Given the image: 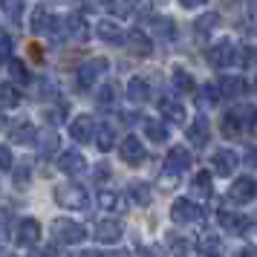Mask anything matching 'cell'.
<instances>
[{"label":"cell","mask_w":257,"mask_h":257,"mask_svg":"<svg viewBox=\"0 0 257 257\" xmlns=\"http://www.w3.org/2000/svg\"><path fill=\"white\" fill-rule=\"evenodd\" d=\"M145 133H148V139L156 142V145L168 142V127H165L162 121H156V118H145Z\"/></svg>","instance_id":"83f0119b"},{"label":"cell","mask_w":257,"mask_h":257,"mask_svg":"<svg viewBox=\"0 0 257 257\" xmlns=\"http://www.w3.org/2000/svg\"><path fill=\"white\" fill-rule=\"evenodd\" d=\"M9 257H12V254H9Z\"/></svg>","instance_id":"f5cc1de1"},{"label":"cell","mask_w":257,"mask_h":257,"mask_svg":"<svg viewBox=\"0 0 257 257\" xmlns=\"http://www.w3.org/2000/svg\"><path fill=\"white\" fill-rule=\"evenodd\" d=\"M208 257H217V254H214V251H211V254H208Z\"/></svg>","instance_id":"816d5d0a"},{"label":"cell","mask_w":257,"mask_h":257,"mask_svg":"<svg viewBox=\"0 0 257 257\" xmlns=\"http://www.w3.org/2000/svg\"><path fill=\"white\" fill-rule=\"evenodd\" d=\"M52 237H55L61 245H78L84 237H87V231H84V225L72 222L70 217H61V220L52 222Z\"/></svg>","instance_id":"7a4b0ae2"},{"label":"cell","mask_w":257,"mask_h":257,"mask_svg":"<svg viewBox=\"0 0 257 257\" xmlns=\"http://www.w3.org/2000/svg\"><path fill=\"white\" fill-rule=\"evenodd\" d=\"M191 191H194V194H199V197H211V176H208V171H199V174L194 176Z\"/></svg>","instance_id":"1f68e13d"},{"label":"cell","mask_w":257,"mask_h":257,"mask_svg":"<svg viewBox=\"0 0 257 257\" xmlns=\"http://www.w3.org/2000/svg\"><path fill=\"white\" fill-rule=\"evenodd\" d=\"M0 162H3V171H6V174L12 171V151H9V148H0Z\"/></svg>","instance_id":"60d3db41"},{"label":"cell","mask_w":257,"mask_h":257,"mask_svg":"<svg viewBox=\"0 0 257 257\" xmlns=\"http://www.w3.org/2000/svg\"><path fill=\"white\" fill-rule=\"evenodd\" d=\"M41 240V222L35 217H24L18 225V243L21 245H35Z\"/></svg>","instance_id":"5bb4252c"},{"label":"cell","mask_w":257,"mask_h":257,"mask_svg":"<svg viewBox=\"0 0 257 257\" xmlns=\"http://www.w3.org/2000/svg\"><path fill=\"white\" fill-rule=\"evenodd\" d=\"M118 156L127 165H142L145 162V148H142L139 136H124L121 145H118Z\"/></svg>","instance_id":"8992f818"},{"label":"cell","mask_w":257,"mask_h":257,"mask_svg":"<svg viewBox=\"0 0 257 257\" xmlns=\"http://www.w3.org/2000/svg\"><path fill=\"white\" fill-rule=\"evenodd\" d=\"M185 136H188V142H191L194 148H205V145H208V139H211V127H208V121H205L202 116L194 118V121L188 124Z\"/></svg>","instance_id":"7c38bea8"},{"label":"cell","mask_w":257,"mask_h":257,"mask_svg":"<svg viewBox=\"0 0 257 257\" xmlns=\"http://www.w3.org/2000/svg\"><path fill=\"white\" fill-rule=\"evenodd\" d=\"M245 165L257 171V148H248V151H245Z\"/></svg>","instance_id":"b9f144b4"},{"label":"cell","mask_w":257,"mask_h":257,"mask_svg":"<svg viewBox=\"0 0 257 257\" xmlns=\"http://www.w3.org/2000/svg\"><path fill=\"white\" fill-rule=\"evenodd\" d=\"M55 202H58L61 208L81 211V208L90 205V194H87L78 182H64V185L55 188Z\"/></svg>","instance_id":"6da1fadb"},{"label":"cell","mask_w":257,"mask_h":257,"mask_svg":"<svg viewBox=\"0 0 257 257\" xmlns=\"http://www.w3.org/2000/svg\"><path fill=\"white\" fill-rule=\"evenodd\" d=\"M251 12H257V0H251Z\"/></svg>","instance_id":"f907efd6"},{"label":"cell","mask_w":257,"mask_h":257,"mask_svg":"<svg viewBox=\"0 0 257 257\" xmlns=\"http://www.w3.org/2000/svg\"><path fill=\"white\" fill-rule=\"evenodd\" d=\"M70 136L75 142H90L95 136V121L90 116H84V113L81 116H75L70 121Z\"/></svg>","instance_id":"4fadbf2b"},{"label":"cell","mask_w":257,"mask_h":257,"mask_svg":"<svg viewBox=\"0 0 257 257\" xmlns=\"http://www.w3.org/2000/svg\"><path fill=\"white\" fill-rule=\"evenodd\" d=\"M95 179H98V182H104V179H110V168H107V165H98V168H95Z\"/></svg>","instance_id":"7bdbcfd3"},{"label":"cell","mask_w":257,"mask_h":257,"mask_svg":"<svg viewBox=\"0 0 257 257\" xmlns=\"http://www.w3.org/2000/svg\"><path fill=\"white\" fill-rule=\"evenodd\" d=\"M234 257H257V248H243V251H237Z\"/></svg>","instance_id":"bcb514c9"},{"label":"cell","mask_w":257,"mask_h":257,"mask_svg":"<svg viewBox=\"0 0 257 257\" xmlns=\"http://www.w3.org/2000/svg\"><path fill=\"white\" fill-rule=\"evenodd\" d=\"M95 35L101 38L104 44H127V35L121 32V26L113 21H98L95 24Z\"/></svg>","instance_id":"9a60e30c"},{"label":"cell","mask_w":257,"mask_h":257,"mask_svg":"<svg viewBox=\"0 0 257 257\" xmlns=\"http://www.w3.org/2000/svg\"><path fill=\"white\" fill-rule=\"evenodd\" d=\"M217 220H220V225L222 228H228V231H240V228H245L243 214H234V211H228V208H220Z\"/></svg>","instance_id":"484cf974"},{"label":"cell","mask_w":257,"mask_h":257,"mask_svg":"<svg viewBox=\"0 0 257 257\" xmlns=\"http://www.w3.org/2000/svg\"><path fill=\"white\" fill-rule=\"evenodd\" d=\"M110 257H127V251H116V254H110Z\"/></svg>","instance_id":"681fc988"},{"label":"cell","mask_w":257,"mask_h":257,"mask_svg":"<svg viewBox=\"0 0 257 257\" xmlns=\"http://www.w3.org/2000/svg\"><path fill=\"white\" fill-rule=\"evenodd\" d=\"M254 191H257L254 179L240 176V179H234L231 188H228V199H231V202H248V199H254Z\"/></svg>","instance_id":"30bf717a"},{"label":"cell","mask_w":257,"mask_h":257,"mask_svg":"<svg viewBox=\"0 0 257 257\" xmlns=\"http://www.w3.org/2000/svg\"><path fill=\"white\" fill-rule=\"evenodd\" d=\"M220 93L225 95V98H240V95L245 93V81H243V78L228 75V78H222V81H220Z\"/></svg>","instance_id":"cb8c5ba5"},{"label":"cell","mask_w":257,"mask_h":257,"mask_svg":"<svg viewBox=\"0 0 257 257\" xmlns=\"http://www.w3.org/2000/svg\"><path fill=\"white\" fill-rule=\"evenodd\" d=\"M21 9H24V0H6V18L18 24L21 21Z\"/></svg>","instance_id":"8d00e7d4"},{"label":"cell","mask_w":257,"mask_h":257,"mask_svg":"<svg viewBox=\"0 0 257 257\" xmlns=\"http://www.w3.org/2000/svg\"><path fill=\"white\" fill-rule=\"evenodd\" d=\"M118 98V84L116 81H110L101 87V93H98V104L101 107H113V101Z\"/></svg>","instance_id":"836d02e7"},{"label":"cell","mask_w":257,"mask_h":257,"mask_svg":"<svg viewBox=\"0 0 257 257\" xmlns=\"http://www.w3.org/2000/svg\"><path fill=\"white\" fill-rule=\"evenodd\" d=\"M127 49L133 52V55H139V58H148V55H153V44L151 38H148V32H127Z\"/></svg>","instance_id":"e0dca14e"},{"label":"cell","mask_w":257,"mask_h":257,"mask_svg":"<svg viewBox=\"0 0 257 257\" xmlns=\"http://www.w3.org/2000/svg\"><path fill=\"white\" fill-rule=\"evenodd\" d=\"M121 234H124V225L118 220H101L95 225V240H101V243H116V240H121Z\"/></svg>","instance_id":"2e32d148"},{"label":"cell","mask_w":257,"mask_h":257,"mask_svg":"<svg viewBox=\"0 0 257 257\" xmlns=\"http://www.w3.org/2000/svg\"><path fill=\"white\" fill-rule=\"evenodd\" d=\"M38 257H58V251H55V248L49 245V248H44V251H41V254H38Z\"/></svg>","instance_id":"7dc6e473"},{"label":"cell","mask_w":257,"mask_h":257,"mask_svg":"<svg viewBox=\"0 0 257 257\" xmlns=\"http://www.w3.org/2000/svg\"><path fill=\"white\" fill-rule=\"evenodd\" d=\"M107 58H95V61H87V64H81V70H78V78H81V87H87V84L93 81V78H98L101 72H107Z\"/></svg>","instance_id":"ac0fdd59"},{"label":"cell","mask_w":257,"mask_h":257,"mask_svg":"<svg viewBox=\"0 0 257 257\" xmlns=\"http://www.w3.org/2000/svg\"><path fill=\"white\" fill-rule=\"evenodd\" d=\"M179 3H182L185 9H197V6H202V3H205V0H179Z\"/></svg>","instance_id":"f6af8a7d"},{"label":"cell","mask_w":257,"mask_h":257,"mask_svg":"<svg viewBox=\"0 0 257 257\" xmlns=\"http://www.w3.org/2000/svg\"><path fill=\"white\" fill-rule=\"evenodd\" d=\"M9 139L18 142V145H29V142L38 139V130H35V124H29V121H18L15 127H9Z\"/></svg>","instance_id":"44dd1931"},{"label":"cell","mask_w":257,"mask_h":257,"mask_svg":"<svg viewBox=\"0 0 257 257\" xmlns=\"http://www.w3.org/2000/svg\"><path fill=\"white\" fill-rule=\"evenodd\" d=\"M0 98H3V107H6V110H12V107L21 104V93H18L15 84H3V87H0Z\"/></svg>","instance_id":"d6a6232c"},{"label":"cell","mask_w":257,"mask_h":257,"mask_svg":"<svg viewBox=\"0 0 257 257\" xmlns=\"http://www.w3.org/2000/svg\"><path fill=\"white\" fill-rule=\"evenodd\" d=\"M38 151H41V156H52L55 153V148H58V133L55 130H44V133H38Z\"/></svg>","instance_id":"d4e9b609"},{"label":"cell","mask_w":257,"mask_h":257,"mask_svg":"<svg viewBox=\"0 0 257 257\" xmlns=\"http://www.w3.org/2000/svg\"><path fill=\"white\" fill-rule=\"evenodd\" d=\"M93 142H95V148H98L101 153L113 151V148H116V130L110 127V124H95Z\"/></svg>","instance_id":"ffe728a7"},{"label":"cell","mask_w":257,"mask_h":257,"mask_svg":"<svg viewBox=\"0 0 257 257\" xmlns=\"http://www.w3.org/2000/svg\"><path fill=\"white\" fill-rule=\"evenodd\" d=\"M237 52L240 49L234 47L231 41H217L214 47L208 49V64L211 67H217V70H225V67H231V64H237Z\"/></svg>","instance_id":"3957f363"},{"label":"cell","mask_w":257,"mask_h":257,"mask_svg":"<svg viewBox=\"0 0 257 257\" xmlns=\"http://www.w3.org/2000/svg\"><path fill=\"white\" fill-rule=\"evenodd\" d=\"M127 98L133 101V104L151 101V84L145 81V78H130L127 81Z\"/></svg>","instance_id":"d6986e66"},{"label":"cell","mask_w":257,"mask_h":257,"mask_svg":"<svg viewBox=\"0 0 257 257\" xmlns=\"http://www.w3.org/2000/svg\"><path fill=\"white\" fill-rule=\"evenodd\" d=\"M217 24H220V15H217V12H208V15H202V18H197L194 29H197L199 35H205V32H211Z\"/></svg>","instance_id":"e575fe53"},{"label":"cell","mask_w":257,"mask_h":257,"mask_svg":"<svg viewBox=\"0 0 257 257\" xmlns=\"http://www.w3.org/2000/svg\"><path fill=\"white\" fill-rule=\"evenodd\" d=\"M6 72H9V78H15L18 84L29 81V72H26L24 61H18V58H6Z\"/></svg>","instance_id":"f546056e"},{"label":"cell","mask_w":257,"mask_h":257,"mask_svg":"<svg viewBox=\"0 0 257 257\" xmlns=\"http://www.w3.org/2000/svg\"><path fill=\"white\" fill-rule=\"evenodd\" d=\"M240 64L243 67H251V64H257V49H251V47H245V49H240Z\"/></svg>","instance_id":"f35d334b"},{"label":"cell","mask_w":257,"mask_h":257,"mask_svg":"<svg viewBox=\"0 0 257 257\" xmlns=\"http://www.w3.org/2000/svg\"><path fill=\"white\" fill-rule=\"evenodd\" d=\"M159 113H162V118H168L171 124H185V104L182 101H176V98H168V95H162L159 101Z\"/></svg>","instance_id":"9c48e42d"},{"label":"cell","mask_w":257,"mask_h":257,"mask_svg":"<svg viewBox=\"0 0 257 257\" xmlns=\"http://www.w3.org/2000/svg\"><path fill=\"white\" fill-rule=\"evenodd\" d=\"M245 124H248V130L257 136V107H248V113H245Z\"/></svg>","instance_id":"ab89813d"},{"label":"cell","mask_w":257,"mask_h":257,"mask_svg":"<svg viewBox=\"0 0 257 257\" xmlns=\"http://www.w3.org/2000/svg\"><path fill=\"white\" fill-rule=\"evenodd\" d=\"M174 87L182 90V93H191L197 84H194V75H191V72H185L182 67H174Z\"/></svg>","instance_id":"4dcf8cb0"},{"label":"cell","mask_w":257,"mask_h":257,"mask_svg":"<svg viewBox=\"0 0 257 257\" xmlns=\"http://www.w3.org/2000/svg\"><path fill=\"white\" fill-rule=\"evenodd\" d=\"M67 32H70L75 41H87V38H90V26H87V21H84L81 15H70V18H67Z\"/></svg>","instance_id":"603a6c76"},{"label":"cell","mask_w":257,"mask_h":257,"mask_svg":"<svg viewBox=\"0 0 257 257\" xmlns=\"http://www.w3.org/2000/svg\"><path fill=\"white\" fill-rule=\"evenodd\" d=\"M98 205L104 211H121L124 208V197L116 191H98Z\"/></svg>","instance_id":"f1b7e54d"},{"label":"cell","mask_w":257,"mask_h":257,"mask_svg":"<svg viewBox=\"0 0 257 257\" xmlns=\"http://www.w3.org/2000/svg\"><path fill=\"white\" fill-rule=\"evenodd\" d=\"M3 58H12V38L3 35Z\"/></svg>","instance_id":"ee69618b"},{"label":"cell","mask_w":257,"mask_h":257,"mask_svg":"<svg viewBox=\"0 0 257 257\" xmlns=\"http://www.w3.org/2000/svg\"><path fill=\"white\" fill-rule=\"evenodd\" d=\"M151 29H153V35L162 38V41H174V38H176V26H174L171 18H156Z\"/></svg>","instance_id":"4316f807"},{"label":"cell","mask_w":257,"mask_h":257,"mask_svg":"<svg viewBox=\"0 0 257 257\" xmlns=\"http://www.w3.org/2000/svg\"><path fill=\"white\" fill-rule=\"evenodd\" d=\"M237 165H240L237 153H234L231 148H222V151L214 153V159H211V171H214L217 176H231V171H237Z\"/></svg>","instance_id":"5b68a950"},{"label":"cell","mask_w":257,"mask_h":257,"mask_svg":"<svg viewBox=\"0 0 257 257\" xmlns=\"http://www.w3.org/2000/svg\"><path fill=\"white\" fill-rule=\"evenodd\" d=\"M217 245H220V240H217L214 234H202V237H199V251H205V254H208V251H217Z\"/></svg>","instance_id":"74e56055"},{"label":"cell","mask_w":257,"mask_h":257,"mask_svg":"<svg viewBox=\"0 0 257 257\" xmlns=\"http://www.w3.org/2000/svg\"><path fill=\"white\" fill-rule=\"evenodd\" d=\"M127 197L130 202H136V205H151V185L148 182H130L127 185Z\"/></svg>","instance_id":"7402d4cb"},{"label":"cell","mask_w":257,"mask_h":257,"mask_svg":"<svg viewBox=\"0 0 257 257\" xmlns=\"http://www.w3.org/2000/svg\"><path fill=\"white\" fill-rule=\"evenodd\" d=\"M58 171H64L67 176H81L87 174V159L78 151H67L58 156Z\"/></svg>","instance_id":"52a82bcc"},{"label":"cell","mask_w":257,"mask_h":257,"mask_svg":"<svg viewBox=\"0 0 257 257\" xmlns=\"http://www.w3.org/2000/svg\"><path fill=\"white\" fill-rule=\"evenodd\" d=\"M29 26H32L35 35H55V32H58V21H55V15L47 12V9H35Z\"/></svg>","instance_id":"ba28073f"},{"label":"cell","mask_w":257,"mask_h":257,"mask_svg":"<svg viewBox=\"0 0 257 257\" xmlns=\"http://www.w3.org/2000/svg\"><path fill=\"white\" fill-rule=\"evenodd\" d=\"M81 257H104V254H98V251H84Z\"/></svg>","instance_id":"c3c4849f"},{"label":"cell","mask_w":257,"mask_h":257,"mask_svg":"<svg viewBox=\"0 0 257 257\" xmlns=\"http://www.w3.org/2000/svg\"><path fill=\"white\" fill-rule=\"evenodd\" d=\"M188 168H191V153L185 148H171L168 156H165V171L176 176V174H182V171H188Z\"/></svg>","instance_id":"8fae6325"},{"label":"cell","mask_w":257,"mask_h":257,"mask_svg":"<svg viewBox=\"0 0 257 257\" xmlns=\"http://www.w3.org/2000/svg\"><path fill=\"white\" fill-rule=\"evenodd\" d=\"M171 217L179 225H188V222H197L202 217V208H199L197 202H191V199H176L174 205H171Z\"/></svg>","instance_id":"277c9868"},{"label":"cell","mask_w":257,"mask_h":257,"mask_svg":"<svg viewBox=\"0 0 257 257\" xmlns=\"http://www.w3.org/2000/svg\"><path fill=\"white\" fill-rule=\"evenodd\" d=\"M217 95H222L220 87H205V90L199 93V107H214L217 104Z\"/></svg>","instance_id":"d590c367"}]
</instances>
